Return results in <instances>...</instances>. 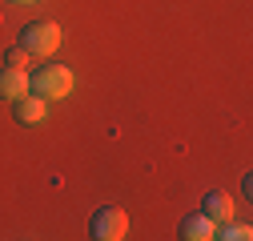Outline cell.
Instances as JSON below:
<instances>
[{"label":"cell","instance_id":"6da1fadb","mask_svg":"<svg viewBox=\"0 0 253 241\" xmlns=\"http://www.w3.org/2000/svg\"><path fill=\"white\" fill-rule=\"evenodd\" d=\"M73 69L69 65H41L37 73H28V93H37L41 101H65L73 93Z\"/></svg>","mask_w":253,"mask_h":241},{"label":"cell","instance_id":"7a4b0ae2","mask_svg":"<svg viewBox=\"0 0 253 241\" xmlns=\"http://www.w3.org/2000/svg\"><path fill=\"white\" fill-rule=\"evenodd\" d=\"M56 44H60V24H52V20H33L20 28V48H28L37 60L52 56Z\"/></svg>","mask_w":253,"mask_h":241},{"label":"cell","instance_id":"3957f363","mask_svg":"<svg viewBox=\"0 0 253 241\" xmlns=\"http://www.w3.org/2000/svg\"><path fill=\"white\" fill-rule=\"evenodd\" d=\"M125 233H129V213L117 205H101L88 221V237H97V241H121Z\"/></svg>","mask_w":253,"mask_h":241},{"label":"cell","instance_id":"277c9868","mask_svg":"<svg viewBox=\"0 0 253 241\" xmlns=\"http://www.w3.org/2000/svg\"><path fill=\"white\" fill-rule=\"evenodd\" d=\"M44 113H48V101H41L37 93H24V97L12 101V117L20 120V125H41Z\"/></svg>","mask_w":253,"mask_h":241},{"label":"cell","instance_id":"5b68a950","mask_svg":"<svg viewBox=\"0 0 253 241\" xmlns=\"http://www.w3.org/2000/svg\"><path fill=\"white\" fill-rule=\"evenodd\" d=\"M24 93H28V73L24 69H12V65H0V97L12 105Z\"/></svg>","mask_w":253,"mask_h":241},{"label":"cell","instance_id":"8992f818","mask_svg":"<svg viewBox=\"0 0 253 241\" xmlns=\"http://www.w3.org/2000/svg\"><path fill=\"white\" fill-rule=\"evenodd\" d=\"M181 237L185 241H209V237H217V221L205 217V213H189L181 221Z\"/></svg>","mask_w":253,"mask_h":241},{"label":"cell","instance_id":"52a82bcc","mask_svg":"<svg viewBox=\"0 0 253 241\" xmlns=\"http://www.w3.org/2000/svg\"><path fill=\"white\" fill-rule=\"evenodd\" d=\"M201 213H205V217H213L217 225L233 221V201H229V193H209V197H205V205H201Z\"/></svg>","mask_w":253,"mask_h":241},{"label":"cell","instance_id":"ba28073f","mask_svg":"<svg viewBox=\"0 0 253 241\" xmlns=\"http://www.w3.org/2000/svg\"><path fill=\"white\" fill-rule=\"evenodd\" d=\"M4 65H12V69H24V73H33V65H37V56L28 52V48H20V44H16V48H12L8 56H4Z\"/></svg>","mask_w":253,"mask_h":241},{"label":"cell","instance_id":"9c48e42d","mask_svg":"<svg viewBox=\"0 0 253 241\" xmlns=\"http://www.w3.org/2000/svg\"><path fill=\"white\" fill-rule=\"evenodd\" d=\"M217 237H221V241H249L253 229H249V225H233V221H225V225H217Z\"/></svg>","mask_w":253,"mask_h":241},{"label":"cell","instance_id":"30bf717a","mask_svg":"<svg viewBox=\"0 0 253 241\" xmlns=\"http://www.w3.org/2000/svg\"><path fill=\"white\" fill-rule=\"evenodd\" d=\"M16 4H33V0H16Z\"/></svg>","mask_w":253,"mask_h":241}]
</instances>
